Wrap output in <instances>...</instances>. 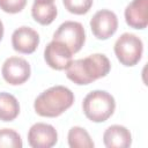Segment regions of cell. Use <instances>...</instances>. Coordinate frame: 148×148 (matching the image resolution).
Returning <instances> with one entry per match:
<instances>
[{"label":"cell","mask_w":148,"mask_h":148,"mask_svg":"<svg viewBox=\"0 0 148 148\" xmlns=\"http://www.w3.org/2000/svg\"><path fill=\"white\" fill-rule=\"evenodd\" d=\"M111 62L103 53H94L86 58L72 60L66 68V76L77 86L89 84L109 74Z\"/></svg>","instance_id":"1"},{"label":"cell","mask_w":148,"mask_h":148,"mask_svg":"<svg viewBox=\"0 0 148 148\" xmlns=\"http://www.w3.org/2000/svg\"><path fill=\"white\" fill-rule=\"evenodd\" d=\"M74 103V94L65 86H53L40 92L35 102V112L40 117L56 118L67 111Z\"/></svg>","instance_id":"2"},{"label":"cell","mask_w":148,"mask_h":148,"mask_svg":"<svg viewBox=\"0 0 148 148\" xmlns=\"http://www.w3.org/2000/svg\"><path fill=\"white\" fill-rule=\"evenodd\" d=\"M84 116L94 123L106 121L116 110L114 97L105 90H92L86 95L82 102Z\"/></svg>","instance_id":"3"},{"label":"cell","mask_w":148,"mask_h":148,"mask_svg":"<svg viewBox=\"0 0 148 148\" xmlns=\"http://www.w3.org/2000/svg\"><path fill=\"white\" fill-rule=\"evenodd\" d=\"M113 50L118 61L121 65L132 67L136 65L142 58L143 43L136 35L124 32L117 38Z\"/></svg>","instance_id":"4"},{"label":"cell","mask_w":148,"mask_h":148,"mask_svg":"<svg viewBox=\"0 0 148 148\" xmlns=\"http://www.w3.org/2000/svg\"><path fill=\"white\" fill-rule=\"evenodd\" d=\"M53 40L65 44L72 53L79 52L86 42V31L83 25L76 21H65L53 34Z\"/></svg>","instance_id":"5"},{"label":"cell","mask_w":148,"mask_h":148,"mask_svg":"<svg viewBox=\"0 0 148 148\" xmlns=\"http://www.w3.org/2000/svg\"><path fill=\"white\" fill-rule=\"evenodd\" d=\"M3 80L12 86L23 84L31 74L29 62L21 57H9L5 60L1 67Z\"/></svg>","instance_id":"6"},{"label":"cell","mask_w":148,"mask_h":148,"mask_svg":"<svg viewBox=\"0 0 148 148\" xmlns=\"http://www.w3.org/2000/svg\"><path fill=\"white\" fill-rule=\"evenodd\" d=\"M90 29L97 39H108L114 35L118 29V17L110 9L96 12L90 20Z\"/></svg>","instance_id":"7"},{"label":"cell","mask_w":148,"mask_h":148,"mask_svg":"<svg viewBox=\"0 0 148 148\" xmlns=\"http://www.w3.org/2000/svg\"><path fill=\"white\" fill-rule=\"evenodd\" d=\"M44 60L51 68L64 71L72 62L73 53L65 44L52 39L44 49Z\"/></svg>","instance_id":"8"},{"label":"cell","mask_w":148,"mask_h":148,"mask_svg":"<svg viewBox=\"0 0 148 148\" xmlns=\"http://www.w3.org/2000/svg\"><path fill=\"white\" fill-rule=\"evenodd\" d=\"M57 142V130L50 124L36 123L28 132V143L31 148H51Z\"/></svg>","instance_id":"9"},{"label":"cell","mask_w":148,"mask_h":148,"mask_svg":"<svg viewBox=\"0 0 148 148\" xmlns=\"http://www.w3.org/2000/svg\"><path fill=\"white\" fill-rule=\"evenodd\" d=\"M12 45L13 49L18 53H34L39 45V35L35 29L22 25L14 30L12 35Z\"/></svg>","instance_id":"10"},{"label":"cell","mask_w":148,"mask_h":148,"mask_svg":"<svg viewBox=\"0 0 148 148\" xmlns=\"http://www.w3.org/2000/svg\"><path fill=\"white\" fill-rule=\"evenodd\" d=\"M125 21L133 29H145L148 24V0H132L125 8Z\"/></svg>","instance_id":"11"},{"label":"cell","mask_w":148,"mask_h":148,"mask_svg":"<svg viewBox=\"0 0 148 148\" xmlns=\"http://www.w3.org/2000/svg\"><path fill=\"white\" fill-rule=\"evenodd\" d=\"M106 148H127L132 145V134L123 125H111L103 133Z\"/></svg>","instance_id":"12"},{"label":"cell","mask_w":148,"mask_h":148,"mask_svg":"<svg viewBox=\"0 0 148 148\" xmlns=\"http://www.w3.org/2000/svg\"><path fill=\"white\" fill-rule=\"evenodd\" d=\"M31 15L37 23L42 25H49L56 20L58 9L53 2L35 1L31 7Z\"/></svg>","instance_id":"13"},{"label":"cell","mask_w":148,"mask_h":148,"mask_svg":"<svg viewBox=\"0 0 148 148\" xmlns=\"http://www.w3.org/2000/svg\"><path fill=\"white\" fill-rule=\"evenodd\" d=\"M20 113V103L9 92H0V120L13 121Z\"/></svg>","instance_id":"14"},{"label":"cell","mask_w":148,"mask_h":148,"mask_svg":"<svg viewBox=\"0 0 148 148\" xmlns=\"http://www.w3.org/2000/svg\"><path fill=\"white\" fill-rule=\"evenodd\" d=\"M67 140L71 148H94L95 146L89 133L80 126H73L68 131Z\"/></svg>","instance_id":"15"},{"label":"cell","mask_w":148,"mask_h":148,"mask_svg":"<svg viewBox=\"0 0 148 148\" xmlns=\"http://www.w3.org/2000/svg\"><path fill=\"white\" fill-rule=\"evenodd\" d=\"M22 139L20 134L12 128L0 130V148H22Z\"/></svg>","instance_id":"16"},{"label":"cell","mask_w":148,"mask_h":148,"mask_svg":"<svg viewBox=\"0 0 148 148\" xmlns=\"http://www.w3.org/2000/svg\"><path fill=\"white\" fill-rule=\"evenodd\" d=\"M62 3L69 13L75 15H83L90 10L92 0H62Z\"/></svg>","instance_id":"17"},{"label":"cell","mask_w":148,"mask_h":148,"mask_svg":"<svg viewBox=\"0 0 148 148\" xmlns=\"http://www.w3.org/2000/svg\"><path fill=\"white\" fill-rule=\"evenodd\" d=\"M27 5V0H0V9L8 14L20 13Z\"/></svg>","instance_id":"18"},{"label":"cell","mask_w":148,"mask_h":148,"mask_svg":"<svg viewBox=\"0 0 148 148\" xmlns=\"http://www.w3.org/2000/svg\"><path fill=\"white\" fill-rule=\"evenodd\" d=\"M2 37H3V23L0 20V40L2 39Z\"/></svg>","instance_id":"19"},{"label":"cell","mask_w":148,"mask_h":148,"mask_svg":"<svg viewBox=\"0 0 148 148\" xmlns=\"http://www.w3.org/2000/svg\"><path fill=\"white\" fill-rule=\"evenodd\" d=\"M35 1H40V2H53L54 0H35Z\"/></svg>","instance_id":"20"}]
</instances>
